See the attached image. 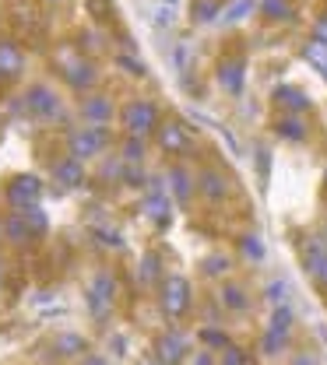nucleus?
Masks as SVG:
<instances>
[{
  "instance_id": "1",
  "label": "nucleus",
  "mask_w": 327,
  "mask_h": 365,
  "mask_svg": "<svg viewBox=\"0 0 327 365\" xmlns=\"http://www.w3.org/2000/svg\"><path fill=\"white\" fill-rule=\"evenodd\" d=\"M106 140H109L106 123H92V127H81V130H74L67 137V151H71V158L85 162V158H95L106 148Z\"/></svg>"
},
{
  "instance_id": "2",
  "label": "nucleus",
  "mask_w": 327,
  "mask_h": 365,
  "mask_svg": "<svg viewBox=\"0 0 327 365\" xmlns=\"http://www.w3.org/2000/svg\"><path fill=\"white\" fill-rule=\"evenodd\" d=\"M159 302H162V313H166V317L180 319L190 309V281L180 277V274L162 277V295H159Z\"/></svg>"
},
{
  "instance_id": "3",
  "label": "nucleus",
  "mask_w": 327,
  "mask_h": 365,
  "mask_svg": "<svg viewBox=\"0 0 327 365\" xmlns=\"http://www.w3.org/2000/svg\"><path fill=\"white\" fill-rule=\"evenodd\" d=\"M120 123L131 137H144L159 130V109L151 102H127L124 113H120Z\"/></svg>"
},
{
  "instance_id": "4",
  "label": "nucleus",
  "mask_w": 327,
  "mask_h": 365,
  "mask_svg": "<svg viewBox=\"0 0 327 365\" xmlns=\"http://www.w3.org/2000/svg\"><path fill=\"white\" fill-rule=\"evenodd\" d=\"M141 211H144V215H148L159 228L169 225V211H173V204H169V193H166V186H162L159 176H155V180H148V193H144Z\"/></svg>"
},
{
  "instance_id": "5",
  "label": "nucleus",
  "mask_w": 327,
  "mask_h": 365,
  "mask_svg": "<svg viewBox=\"0 0 327 365\" xmlns=\"http://www.w3.org/2000/svg\"><path fill=\"white\" fill-rule=\"evenodd\" d=\"M39 193H43V182L36 180V176H18V180L7 186V204L14 211H25V207L39 204Z\"/></svg>"
},
{
  "instance_id": "6",
  "label": "nucleus",
  "mask_w": 327,
  "mask_h": 365,
  "mask_svg": "<svg viewBox=\"0 0 327 365\" xmlns=\"http://www.w3.org/2000/svg\"><path fill=\"white\" fill-rule=\"evenodd\" d=\"M25 106H29L36 116H43V120L60 116V98H56L46 85H32V88H29V95H25Z\"/></svg>"
},
{
  "instance_id": "7",
  "label": "nucleus",
  "mask_w": 327,
  "mask_h": 365,
  "mask_svg": "<svg viewBox=\"0 0 327 365\" xmlns=\"http://www.w3.org/2000/svg\"><path fill=\"white\" fill-rule=\"evenodd\" d=\"M159 148L169 155H183L190 151V134L183 123H159Z\"/></svg>"
},
{
  "instance_id": "8",
  "label": "nucleus",
  "mask_w": 327,
  "mask_h": 365,
  "mask_svg": "<svg viewBox=\"0 0 327 365\" xmlns=\"http://www.w3.org/2000/svg\"><path fill=\"white\" fill-rule=\"evenodd\" d=\"M243 78H246V63H243V56L222 60V67H218V85L229 91V95H239V91H243Z\"/></svg>"
},
{
  "instance_id": "9",
  "label": "nucleus",
  "mask_w": 327,
  "mask_h": 365,
  "mask_svg": "<svg viewBox=\"0 0 327 365\" xmlns=\"http://www.w3.org/2000/svg\"><path fill=\"white\" fill-rule=\"evenodd\" d=\"M21 71H25L21 49L14 43H7V39H0V81H14Z\"/></svg>"
},
{
  "instance_id": "10",
  "label": "nucleus",
  "mask_w": 327,
  "mask_h": 365,
  "mask_svg": "<svg viewBox=\"0 0 327 365\" xmlns=\"http://www.w3.org/2000/svg\"><path fill=\"white\" fill-rule=\"evenodd\" d=\"M155 351H159V362L162 365H180L187 359V341L180 334H162L159 344H155Z\"/></svg>"
},
{
  "instance_id": "11",
  "label": "nucleus",
  "mask_w": 327,
  "mask_h": 365,
  "mask_svg": "<svg viewBox=\"0 0 327 365\" xmlns=\"http://www.w3.org/2000/svg\"><path fill=\"white\" fill-rule=\"evenodd\" d=\"M53 180L60 182L64 190H74V186L85 182V169H81L78 158H60V162H53Z\"/></svg>"
},
{
  "instance_id": "12",
  "label": "nucleus",
  "mask_w": 327,
  "mask_h": 365,
  "mask_svg": "<svg viewBox=\"0 0 327 365\" xmlns=\"http://www.w3.org/2000/svg\"><path fill=\"white\" fill-rule=\"evenodd\" d=\"M197 190L208 197V200H226L229 197V182L222 173H215V169H204L201 176H197Z\"/></svg>"
},
{
  "instance_id": "13",
  "label": "nucleus",
  "mask_w": 327,
  "mask_h": 365,
  "mask_svg": "<svg viewBox=\"0 0 327 365\" xmlns=\"http://www.w3.org/2000/svg\"><path fill=\"white\" fill-rule=\"evenodd\" d=\"M324 264H327V239H321V235L306 239L303 242V267L310 274H317Z\"/></svg>"
},
{
  "instance_id": "14",
  "label": "nucleus",
  "mask_w": 327,
  "mask_h": 365,
  "mask_svg": "<svg viewBox=\"0 0 327 365\" xmlns=\"http://www.w3.org/2000/svg\"><path fill=\"white\" fill-rule=\"evenodd\" d=\"M64 78H67V85H71V88L85 91V88H92V85H95V67L89 63V60L67 63V67H64Z\"/></svg>"
},
{
  "instance_id": "15",
  "label": "nucleus",
  "mask_w": 327,
  "mask_h": 365,
  "mask_svg": "<svg viewBox=\"0 0 327 365\" xmlns=\"http://www.w3.org/2000/svg\"><path fill=\"white\" fill-rule=\"evenodd\" d=\"M275 102H278L281 109H288L292 116H299V113H306V109H310V98H306L299 88H292V85L275 88Z\"/></svg>"
},
{
  "instance_id": "16",
  "label": "nucleus",
  "mask_w": 327,
  "mask_h": 365,
  "mask_svg": "<svg viewBox=\"0 0 327 365\" xmlns=\"http://www.w3.org/2000/svg\"><path fill=\"white\" fill-rule=\"evenodd\" d=\"M81 113H85V120H92V123H106V120L113 116V102H109L106 95H92V98L81 102Z\"/></svg>"
},
{
  "instance_id": "17",
  "label": "nucleus",
  "mask_w": 327,
  "mask_h": 365,
  "mask_svg": "<svg viewBox=\"0 0 327 365\" xmlns=\"http://www.w3.org/2000/svg\"><path fill=\"white\" fill-rule=\"evenodd\" d=\"M4 235H7L11 242H18V246H21V242H29V239H32V228H29V222H25L18 211H14V215H7V218H4Z\"/></svg>"
},
{
  "instance_id": "18",
  "label": "nucleus",
  "mask_w": 327,
  "mask_h": 365,
  "mask_svg": "<svg viewBox=\"0 0 327 365\" xmlns=\"http://www.w3.org/2000/svg\"><path fill=\"white\" fill-rule=\"evenodd\" d=\"M169 186H173V193H176V200H180V204H190V193H193V182H190L187 169H180V165H173V169H169Z\"/></svg>"
},
{
  "instance_id": "19",
  "label": "nucleus",
  "mask_w": 327,
  "mask_h": 365,
  "mask_svg": "<svg viewBox=\"0 0 327 365\" xmlns=\"http://www.w3.org/2000/svg\"><path fill=\"white\" fill-rule=\"evenodd\" d=\"M303 56H306V60H310V63H313V67H317V71L327 78V43H321V39H310V43L303 46Z\"/></svg>"
},
{
  "instance_id": "20",
  "label": "nucleus",
  "mask_w": 327,
  "mask_h": 365,
  "mask_svg": "<svg viewBox=\"0 0 327 365\" xmlns=\"http://www.w3.org/2000/svg\"><path fill=\"white\" fill-rule=\"evenodd\" d=\"M222 14V0H193V21L208 25Z\"/></svg>"
},
{
  "instance_id": "21",
  "label": "nucleus",
  "mask_w": 327,
  "mask_h": 365,
  "mask_svg": "<svg viewBox=\"0 0 327 365\" xmlns=\"http://www.w3.org/2000/svg\"><path fill=\"white\" fill-rule=\"evenodd\" d=\"M278 137H285V140H303V137H306V123H303L299 116H281Z\"/></svg>"
},
{
  "instance_id": "22",
  "label": "nucleus",
  "mask_w": 327,
  "mask_h": 365,
  "mask_svg": "<svg viewBox=\"0 0 327 365\" xmlns=\"http://www.w3.org/2000/svg\"><path fill=\"white\" fill-rule=\"evenodd\" d=\"M25 222H29V228H32V235H43L49 228V218H46V211L39 207V204H32V207H25V211H18Z\"/></svg>"
},
{
  "instance_id": "23",
  "label": "nucleus",
  "mask_w": 327,
  "mask_h": 365,
  "mask_svg": "<svg viewBox=\"0 0 327 365\" xmlns=\"http://www.w3.org/2000/svg\"><path fill=\"white\" fill-rule=\"evenodd\" d=\"M53 348H56L60 355H78V351H89L85 337H78V334H60V337L53 341Z\"/></svg>"
},
{
  "instance_id": "24",
  "label": "nucleus",
  "mask_w": 327,
  "mask_h": 365,
  "mask_svg": "<svg viewBox=\"0 0 327 365\" xmlns=\"http://www.w3.org/2000/svg\"><path fill=\"white\" fill-rule=\"evenodd\" d=\"M261 11H264V18H271V21H288V18H292V4H288V0H261Z\"/></svg>"
},
{
  "instance_id": "25",
  "label": "nucleus",
  "mask_w": 327,
  "mask_h": 365,
  "mask_svg": "<svg viewBox=\"0 0 327 365\" xmlns=\"http://www.w3.org/2000/svg\"><path fill=\"white\" fill-rule=\"evenodd\" d=\"M239 250H243V257H246V260H253V264H261V260H264V242H261V235H253V232L239 239Z\"/></svg>"
},
{
  "instance_id": "26",
  "label": "nucleus",
  "mask_w": 327,
  "mask_h": 365,
  "mask_svg": "<svg viewBox=\"0 0 327 365\" xmlns=\"http://www.w3.org/2000/svg\"><path fill=\"white\" fill-rule=\"evenodd\" d=\"M222 306L243 313V309H246V292H243L239 284H226V288H222Z\"/></svg>"
},
{
  "instance_id": "27",
  "label": "nucleus",
  "mask_w": 327,
  "mask_h": 365,
  "mask_svg": "<svg viewBox=\"0 0 327 365\" xmlns=\"http://www.w3.org/2000/svg\"><path fill=\"white\" fill-rule=\"evenodd\" d=\"M92 292H95V295H102V299H109V302H113V295H116V277H113L109 271L95 274V277H92Z\"/></svg>"
},
{
  "instance_id": "28",
  "label": "nucleus",
  "mask_w": 327,
  "mask_h": 365,
  "mask_svg": "<svg viewBox=\"0 0 327 365\" xmlns=\"http://www.w3.org/2000/svg\"><path fill=\"white\" fill-rule=\"evenodd\" d=\"M288 344V334H278V330H264V341H261V348H264V355H281V348Z\"/></svg>"
},
{
  "instance_id": "29",
  "label": "nucleus",
  "mask_w": 327,
  "mask_h": 365,
  "mask_svg": "<svg viewBox=\"0 0 327 365\" xmlns=\"http://www.w3.org/2000/svg\"><path fill=\"white\" fill-rule=\"evenodd\" d=\"M253 7H257L253 0H233V4L222 11V18H226V21H243L246 14H253Z\"/></svg>"
},
{
  "instance_id": "30",
  "label": "nucleus",
  "mask_w": 327,
  "mask_h": 365,
  "mask_svg": "<svg viewBox=\"0 0 327 365\" xmlns=\"http://www.w3.org/2000/svg\"><path fill=\"white\" fill-rule=\"evenodd\" d=\"M268 330L288 334V330H292V309H288V306H275V313H271V327H268Z\"/></svg>"
},
{
  "instance_id": "31",
  "label": "nucleus",
  "mask_w": 327,
  "mask_h": 365,
  "mask_svg": "<svg viewBox=\"0 0 327 365\" xmlns=\"http://www.w3.org/2000/svg\"><path fill=\"white\" fill-rule=\"evenodd\" d=\"M159 277V257L155 253H148L144 260H141V267H138V281L141 284H151Z\"/></svg>"
},
{
  "instance_id": "32",
  "label": "nucleus",
  "mask_w": 327,
  "mask_h": 365,
  "mask_svg": "<svg viewBox=\"0 0 327 365\" xmlns=\"http://www.w3.org/2000/svg\"><path fill=\"white\" fill-rule=\"evenodd\" d=\"M141 158H144V137H127V144H124V162L138 165Z\"/></svg>"
},
{
  "instance_id": "33",
  "label": "nucleus",
  "mask_w": 327,
  "mask_h": 365,
  "mask_svg": "<svg viewBox=\"0 0 327 365\" xmlns=\"http://www.w3.org/2000/svg\"><path fill=\"white\" fill-rule=\"evenodd\" d=\"M85 7L95 14V21H109L113 14H116V7H113V0H85Z\"/></svg>"
},
{
  "instance_id": "34",
  "label": "nucleus",
  "mask_w": 327,
  "mask_h": 365,
  "mask_svg": "<svg viewBox=\"0 0 327 365\" xmlns=\"http://www.w3.org/2000/svg\"><path fill=\"white\" fill-rule=\"evenodd\" d=\"M151 21H155L159 29H169V25L176 21V11H173V4H166V0H162V4L151 11Z\"/></svg>"
},
{
  "instance_id": "35",
  "label": "nucleus",
  "mask_w": 327,
  "mask_h": 365,
  "mask_svg": "<svg viewBox=\"0 0 327 365\" xmlns=\"http://www.w3.org/2000/svg\"><path fill=\"white\" fill-rule=\"evenodd\" d=\"M204 274H211V277H218V274L229 271V257H222V253H215V257H204Z\"/></svg>"
},
{
  "instance_id": "36",
  "label": "nucleus",
  "mask_w": 327,
  "mask_h": 365,
  "mask_svg": "<svg viewBox=\"0 0 327 365\" xmlns=\"http://www.w3.org/2000/svg\"><path fill=\"white\" fill-rule=\"evenodd\" d=\"M116 67H124V71L134 74V78H144V74H148V67H144L141 60H134V56H116Z\"/></svg>"
},
{
  "instance_id": "37",
  "label": "nucleus",
  "mask_w": 327,
  "mask_h": 365,
  "mask_svg": "<svg viewBox=\"0 0 327 365\" xmlns=\"http://www.w3.org/2000/svg\"><path fill=\"white\" fill-rule=\"evenodd\" d=\"M285 295H288V284H285V281H271V284H268V302L285 306Z\"/></svg>"
},
{
  "instance_id": "38",
  "label": "nucleus",
  "mask_w": 327,
  "mask_h": 365,
  "mask_svg": "<svg viewBox=\"0 0 327 365\" xmlns=\"http://www.w3.org/2000/svg\"><path fill=\"white\" fill-rule=\"evenodd\" d=\"M201 341H204V344H211V348H229V341H226V334H222V330H201Z\"/></svg>"
},
{
  "instance_id": "39",
  "label": "nucleus",
  "mask_w": 327,
  "mask_h": 365,
  "mask_svg": "<svg viewBox=\"0 0 327 365\" xmlns=\"http://www.w3.org/2000/svg\"><path fill=\"white\" fill-rule=\"evenodd\" d=\"M222 351H226V355H222V365H250L246 362V355H243L239 348H233V344H229V348H222Z\"/></svg>"
},
{
  "instance_id": "40",
  "label": "nucleus",
  "mask_w": 327,
  "mask_h": 365,
  "mask_svg": "<svg viewBox=\"0 0 327 365\" xmlns=\"http://www.w3.org/2000/svg\"><path fill=\"white\" fill-rule=\"evenodd\" d=\"M95 235H99V242H102V246H113V250H120V246H124V239H120L116 232H109V228H99Z\"/></svg>"
},
{
  "instance_id": "41",
  "label": "nucleus",
  "mask_w": 327,
  "mask_h": 365,
  "mask_svg": "<svg viewBox=\"0 0 327 365\" xmlns=\"http://www.w3.org/2000/svg\"><path fill=\"white\" fill-rule=\"evenodd\" d=\"M173 60H176V71H180V74H187V63H190V49H187V43H180V46H176Z\"/></svg>"
},
{
  "instance_id": "42",
  "label": "nucleus",
  "mask_w": 327,
  "mask_h": 365,
  "mask_svg": "<svg viewBox=\"0 0 327 365\" xmlns=\"http://www.w3.org/2000/svg\"><path fill=\"white\" fill-rule=\"evenodd\" d=\"M257 173H261V180H268V173H271V151H257Z\"/></svg>"
},
{
  "instance_id": "43",
  "label": "nucleus",
  "mask_w": 327,
  "mask_h": 365,
  "mask_svg": "<svg viewBox=\"0 0 327 365\" xmlns=\"http://www.w3.org/2000/svg\"><path fill=\"white\" fill-rule=\"evenodd\" d=\"M124 180H127V186H144V173H138V169H124Z\"/></svg>"
},
{
  "instance_id": "44",
  "label": "nucleus",
  "mask_w": 327,
  "mask_h": 365,
  "mask_svg": "<svg viewBox=\"0 0 327 365\" xmlns=\"http://www.w3.org/2000/svg\"><path fill=\"white\" fill-rule=\"evenodd\" d=\"M313 39H321V43H327V14L313 25Z\"/></svg>"
},
{
  "instance_id": "45",
  "label": "nucleus",
  "mask_w": 327,
  "mask_h": 365,
  "mask_svg": "<svg viewBox=\"0 0 327 365\" xmlns=\"http://www.w3.org/2000/svg\"><path fill=\"white\" fill-rule=\"evenodd\" d=\"M313 277H317V284H321V288H324V292H327V264H324V267H321V271H317V274H313Z\"/></svg>"
},
{
  "instance_id": "46",
  "label": "nucleus",
  "mask_w": 327,
  "mask_h": 365,
  "mask_svg": "<svg viewBox=\"0 0 327 365\" xmlns=\"http://www.w3.org/2000/svg\"><path fill=\"white\" fill-rule=\"evenodd\" d=\"M292 365H317V359H313V355H299Z\"/></svg>"
},
{
  "instance_id": "47",
  "label": "nucleus",
  "mask_w": 327,
  "mask_h": 365,
  "mask_svg": "<svg viewBox=\"0 0 327 365\" xmlns=\"http://www.w3.org/2000/svg\"><path fill=\"white\" fill-rule=\"evenodd\" d=\"M81 365H106V362H102L99 355H89V359H85V362H81Z\"/></svg>"
},
{
  "instance_id": "48",
  "label": "nucleus",
  "mask_w": 327,
  "mask_h": 365,
  "mask_svg": "<svg viewBox=\"0 0 327 365\" xmlns=\"http://www.w3.org/2000/svg\"><path fill=\"white\" fill-rule=\"evenodd\" d=\"M197 365H211V359H208V355H201V359H197Z\"/></svg>"
},
{
  "instance_id": "49",
  "label": "nucleus",
  "mask_w": 327,
  "mask_h": 365,
  "mask_svg": "<svg viewBox=\"0 0 327 365\" xmlns=\"http://www.w3.org/2000/svg\"><path fill=\"white\" fill-rule=\"evenodd\" d=\"M324 180H327V176H324Z\"/></svg>"
}]
</instances>
